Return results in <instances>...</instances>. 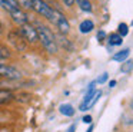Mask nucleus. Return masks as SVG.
<instances>
[{
	"label": "nucleus",
	"instance_id": "nucleus-17",
	"mask_svg": "<svg viewBox=\"0 0 133 132\" xmlns=\"http://www.w3.org/2000/svg\"><path fill=\"white\" fill-rule=\"evenodd\" d=\"M10 56H12V53H10V50H9V49H7L4 45H2V43H0V60L9 59Z\"/></svg>",
	"mask_w": 133,
	"mask_h": 132
},
{
	"label": "nucleus",
	"instance_id": "nucleus-12",
	"mask_svg": "<svg viewBox=\"0 0 133 132\" xmlns=\"http://www.w3.org/2000/svg\"><path fill=\"white\" fill-rule=\"evenodd\" d=\"M59 111H60V113L64 115V116H73V115H75V108H73L70 103H62V105L59 106Z\"/></svg>",
	"mask_w": 133,
	"mask_h": 132
},
{
	"label": "nucleus",
	"instance_id": "nucleus-10",
	"mask_svg": "<svg viewBox=\"0 0 133 132\" xmlns=\"http://www.w3.org/2000/svg\"><path fill=\"white\" fill-rule=\"evenodd\" d=\"M13 99H15V95H13L12 91H9V89H0V105L9 103Z\"/></svg>",
	"mask_w": 133,
	"mask_h": 132
},
{
	"label": "nucleus",
	"instance_id": "nucleus-7",
	"mask_svg": "<svg viewBox=\"0 0 133 132\" xmlns=\"http://www.w3.org/2000/svg\"><path fill=\"white\" fill-rule=\"evenodd\" d=\"M10 17H12V20L15 23H17L19 26L22 25H26V23H29V16H27L26 13H24L22 9H17V10L12 11V13H9Z\"/></svg>",
	"mask_w": 133,
	"mask_h": 132
},
{
	"label": "nucleus",
	"instance_id": "nucleus-6",
	"mask_svg": "<svg viewBox=\"0 0 133 132\" xmlns=\"http://www.w3.org/2000/svg\"><path fill=\"white\" fill-rule=\"evenodd\" d=\"M20 72L17 70L16 68H13V66L10 65H6V63L0 62V77H7V79H20Z\"/></svg>",
	"mask_w": 133,
	"mask_h": 132
},
{
	"label": "nucleus",
	"instance_id": "nucleus-22",
	"mask_svg": "<svg viewBox=\"0 0 133 132\" xmlns=\"http://www.w3.org/2000/svg\"><path fill=\"white\" fill-rule=\"evenodd\" d=\"M83 122H84V123H92V116H90V115L83 116Z\"/></svg>",
	"mask_w": 133,
	"mask_h": 132
},
{
	"label": "nucleus",
	"instance_id": "nucleus-5",
	"mask_svg": "<svg viewBox=\"0 0 133 132\" xmlns=\"http://www.w3.org/2000/svg\"><path fill=\"white\" fill-rule=\"evenodd\" d=\"M19 32H20V34L24 37V40H26V42H29V43H35V42H37V40H39L36 27H35V26H32L30 23L22 25L20 29H19Z\"/></svg>",
	"mask_w": 133,
	"mask_h": 132
},
{
	"label": "nucleus",
	"instance_id": "nucleus-14",
	"mask_svg": "<svg viewBox=\"0 0 133 132\" xmlns=\"http://www.w3.org/2000/svg\"><path fill=\"white\" fill-rule=\"evenodd\" d=\"M107 42H109L110 46H120L123 43V37L117 33H110L109 37H107Z\"/></svg>",
	"mask_w": 133,
	"mask_h": 132
},
{
	"label": "nucleus",
	"instance_id": "nucleus-8",
	"mask_svg": "<svg viewBox=\"0 0 133 132\" xmlns=\"http://www.w3.org/2000/svg\"><path fill=\"white\" fill-rule=\"evenodd\" d=\"M100 95H102V92H100V91H96V92H95V95H93L92 98H89L87 100H83V102L80 103V108H79V109H80V111H83V112H84V111H87V109H90L96 102H97V99L100 98Z\"/></svg>",
	"mask_w": 133,
	"mask_h": 132
},
{
	"label": "nucleus",
	"instance_id": "nucleus-1",
	"mask_svg": "<svg viewBox=\"0 0 133 132\" xmlns=\"http://www.w3.org/2000/svg\"><path fill=\"white\" fill-rule=\"evenodd\" d=\"M35 27H36V32H37V37L40 40V43L43 45V47L49 53H56L57 52V40H56L53 32L47 26L42 25V23H37Z\"/></svg>",
	"mask_w": 133,
	"mask_h": 132
},
{
	"label": "nucleus",
	"instance_id": "nucleus-19",
	"mask_svg": "<svg viewBox=\"0 0 133 132\" xmlns=\"http://www.w3.org/2000/svg\"><path fill=\"white\" fill-rule=\"evenodd\" d=\"M20 9H32V0H16Z\"/></svg>",
	"mask_w": 133,
	"mask_h": 132
},
{
	"label": "nucleus",
	"instance_id": "nucleus-13",
	"mask_svg": "<svg viewBox=\"0 0 133 132\" xmlns=\"http://www.w3.org/2000/svg\"><path fill=\"white\" fill-rule=\"evenodd\" d=\"M129 55H130V49H122L120 52H117V53L113 55L112 59L116 60V62H124V60L129 57Z\"/></svg>",
	"mask_w": 133,
	"mask_h": 132
},
{
	"label": "nucleus",
	"instance_id": "nucleus-21",
	"mask_svg": "<svg viewBox=\"0 0 133 132\" xmlns=\"http://www.w3.org/2000/svg\"><path fill=\"white\" fill-rule=\"evenodd\" d=\"M106 80H107V73H103L100 77H97V80H96V82H97L99 85H102V83H104Z\"/></svg>",
	"mask_w": 133,
	"mask_h": 132
},
{
	"label": "nucleus",
	"instance_id": "nucleus-23",
	"mask_svg": "<svg viewBox=\"0 0 133 132\" xmlns=\"http://www.w3.org/2000/svg\"><path fill=\"white\" fill-rule=\"evenodd\" d=\"M64 4L67 6V7H70V6H73V3H75V0H63Z\"/></svg>",
	"mask_w": 133,
	"mask_h": 132
},
{
	"label": "nucleus",
	"instance_id": "nucleus-15",
	"mask_svg": "<svg viewBox=\"0 0 133 132\" xmlns=\"http://www.w3.org/2000/svg\"><path fill=\"white\" fill-rule=\"evenodd\" d=\"M75 2H76V4H77L83 11H87V13H90V11L93 10L90 0H75Z\"/></svg>",
	"mask_w": 133,
	"mask_h": 132
},
{
	"label": "nucleus",
	"instance_id": "nucleus-9",
	"mask_svg": "<svg viewBox=\"0 0 133 132\" xmlns=\"http://www.w3.org/2000/svg\"><path fill=\"white\" fill-rule=\"evenodd\" d=\"M0 7H3L7 13H12V11L20 9L19 4L16 3V0H0Z\"/></svg>",
	"mask_w": 133,
	"mask_h": 132
},
{
	"label": "nucleus",
	"instance_id": "nucleus-25",
	"mask_svg": "<svg viewBox=\"0 0 133 132\" xmlns=\"http://www.w3.org/2000/svg\"><path fill=\"white\" fill-rule=\"evenodd\" d=\"M115 85H116V80H110V82H109V86H110V88H115Z\"/></svg>",
	"mask_w": 133,
	"mask_h": 132
},
{
	"label": "nucleus",
	"instance_id": "nucleus-2",
	"mask_svg": "<svg viewBox=\"0 0 133 132\" xmlns=\"http://www.w3.org/2000/svg\"><path fill=\"white\" fill-rule=\"evenodd\" d=\"M32 10H35L37 14L46 17L47 20L52 22L53 19V13H55V9L50 7L44 0H32Z\"/></svg>",
	"mask_w": 133,
	"mask_h": 132
},
{
	"label": "nucleus",
	"instance_id": "nucleus-20",
	"mask_svg": "<svg viewBox=\"0 0 133 132\" xmlns=\"http://www.w3.org/2000/svg\"><path fill=\"white\" fill-rule=\"evenodd\" d=\"M106 37H107V34H106V32H104V30H99L97 32V40H99V42H103Z\"/></svg>",
	"mask_w": 133,
	"mask_h": 132
},
{
	"label": "nucleus",
	"instance_id": "nucleus-24",
	"mask_svg": "<svg viewBox=\"0 0 133 132\" xmlns=\"http://www.w3.org/2000/svg\"><path fill=\"white\" fill-rule=\"evenodd\" d=\"M75 131H76V125H70L69 129H67L66 132H75Z\"/></svg>",
	"mask_w": 133,
	"mask_h": 132
},
{
	"label": "nucleus",
	"instance_id": "nucleus-27",
	"mask_svg": "<svg viewBox=\"0 0 133 132\" xmlns=\"http://www.w3.org/2000/svg\"><path fill=\"white\" fill-rule=\"evenodd\" d=\"M87 132H93V126H90V128L87 129Z\"/></svg>",
	"mask_w": 133,
	"mask_h": 132
},
{
	"label": "nucleus",
	"instance_id": "nucleus-16",
	"mask_svg": "<svg viewBox=\"0 0 133 132\" xmlns=\"http://www.w3.org/2000/svg\"><path fill=\"white\" fill-rule=\"evenodd\" d=\"M120 70L123 73H129V72L133 70V60H126V62H122Z\"/></svg>",
	"mask_w": 133,
	"mask_h": 132
},
{
	"label": "nucleus",
	"instance_id": "nucleus-11",
	"mask_svg": "<svg viewBox=\"0 0 133 132\" xmlns=\"http://www.w3.org/2000/svg\"><path fill=\"white\" fill-rule=\"evenodd\" d=\"M95 29V23L92 22V20H83V22L79 25V30H80V33H90V32Z\"/></svg>",
	"mask_w": 133,
	"mask_h": 132
},
{
	"label": "nucleus",
	"instance_id": "nucleus-26",
	"mask_svg": "<svg viewBox=\"0 0 133 132\" xmlns=\"http://www.w3.org/2000/svg\"><path fill=\"white\" fill-rule=\"evenodd\" d=\"M2 32H3V23L0 22V33H2Z\"/></svg>",
	"mask_w": 133,
	"mask_h": 132
},
{
	"label": "nucleus",
	"instance_id": "nucleus-4",
	"mask_svg": "<svg viewBox=\"0 0 133 132\" xmlns=\"http://www.w3.org/2000/svg\"><path fill=\"white\" fill-rule=\"evenodd\" d=\"M52 23L56 26V27L59 29V30L62 32V33L66 34L67 32L70 30V25H69V20L66 19V16H64L63 13H60L59 10H56L55 9V13H53V19H52Z\"/></svg>",
	"mask_w": 133,
	"mask_h": 132
},
{
	"label": "nucleus",
	"instance_id": "nucleus-18",
	"mask_svg": "<svg viewBox=\"0 0 133 132\" xmlns=\"http://www.w3.org/2000/svg\"><path fill=\"white\" fill-rule=\"evenodd\" d=\"M127 33H129L127 25H126V23H120V25H119V27H117V34H120L122 37H124Z\"/></svg>",
	"mask_w": 133,
	"mask_h": 132
},
{
	"label": "nucleus",
	"instance_id": "nucleus-3",
	"mask_svg": "<svg viewBox=\"0 0 133 132\" xmlns=\"http://www.w3.org/2000/svg\"><path fill=\"white\" fill-rule=\"evenodd\" d=\"M7 40H9V43L17 52H24V50H26V47H27V42L24 40V37L20 34V32H19V30L9 32V34H7Z\"/></svg>",
	"mask_w": 133,
	"mask_h": 132
}]
</instances>
